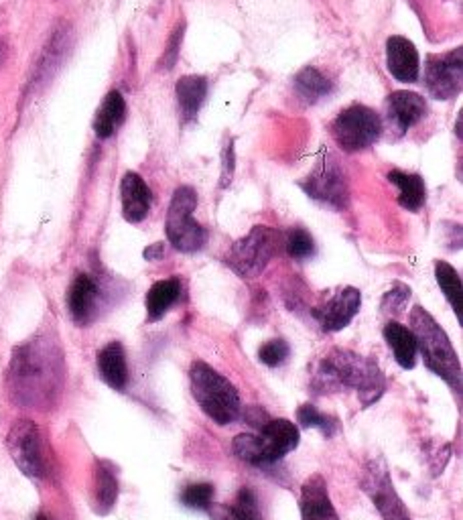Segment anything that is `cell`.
<instances>
[{
	"instance_id": "obj_23",
	"label": "cell",
	"mask_w": 463,
	"mask_h": 520,
	"mask_svg": "<svg viewBox=\"0 0 463 520\" xmlns=\"http://www.w3.org/2000/svg\"><path fill=\"white\" fill-rule=\"evenodd\" d=\"M124 114H126V102H124L122 94L116 92V90L108 92L100 110H98V114H96V118H94L96 135L100 139L112 137L118 130V126L122 124Z\"/></svg>"
},
{
	"instance_id": "obj_29",
	"label": "cell",
	"mask_w": 463,
	"mask_h": 520,
	"mask_svg": "<svg viewBox=\"0 0 463 520\" xmlns=\"http://www.w3.org/2000/svg\"><path fill=\"white\" fill-rule=\"evenodd\" d=\"M220 520H262L260 508L256 504V496L244 488L238 492L232 506H228Z\"/></svg>"
},
{
	"instance_id": "obj_18",
	"label": "cell",
	"mask_w": 463,
	"mask_h": 520,
	"mask_svg": "<svg viewBox=\"0 0 463 520\" xmlns=\"http://www.w3.org/2000/svg\"><path fill=\"white\" fill-rule=\"evenodd\" d=\"M68 305L76 323L86 325L88 321H92L98 305V285L94 283L92 277L80 275L74 281L68 295Z\"/></svg>"
},
{
	"instance_id": "obj_33",
	"label": "cell",
	"mask_w": 463,
	"mask_h": 520,
	"mask_svg": "<svg viewBox=\"0 0 463 520\" xmlns=\"http://www.w3.org/2000/svg\"><path fill=\"white\" fill-rule=\"evenodd\" d=\"M289 356V346L283 340H271L258 350V358L267 366H281Z\"/></svg>"
},
{
	"instance_id": "obj_12",
	"label": "cell",
	"mask_w": 463,
	"mask_h": 520,
	"mask_svg": "<svg viewBox=\"0 0 463 520\" xmlns=\"http://www.w3.org/2000/svg\"><path fill=\"white\" fill-rule=\"evenodd\" d=\"M360 303V291L354 287H346L338 291L332 299L325 301L321 307H317L313 313L325 332H340L356 317Z\"/></svg>"
},
{
	"instance_id": "obj_22",
	"label": "cell",
	"mask_w": 463,
	"mask_h": 520,
	"mask_svg": "<svg viewBox=\"0 0 463 520\" xmlns=\"http://www.w3.org/2000/svg\"><path fill=\"white\" fill-rule=\"evenodd\" d=\"M118 498V480L108 462H98L94 468V490L92 502L98 514H108Z\"/></svg>"
},
{
	"instance_id": "obj_20",
	"label": "cell",
	"mask_w": 463,
	"mask_h": 520,
	"mask_svg": "<svg viewBox=\"0 0 463 520\" xmlns=\"http://www.w3.org/2000/svg\"><path fill=\"white\" fill-rule=\"evenodd\" d=\"M98 370L104 382L116 390H124L128 382V366H126V354L122 344L110 342L100 354H98Z\"/></svg>"
},
{
	"instance_id": "obj_11",
	"label": "cell",
	"mask_w": 463,
	"mask_h": 520,
	"mask_svg": "<svg viewBox=\"0 0 463 520\" xmlns=\"http://www.w3.org/2000/svg\"><path fill=\"white\" fill-rule=\"evenodd\" d=\"M463 59L461 47L445 55H431L425 68V84L437 100H449L461 90Z\"/></svg>"
},
{
	"instance_id": "obj_16",
	"label": "cell",
	"mask_w": 463,
	"mask_h": 520,
	"mask_svg": "<svg viewBox=\"0 0 463 520\" xmlns=\"http://www.w3.org/2000/svg\"><path fill=\"white\" fill-rule=\"evenodd\" d=\"M258 437H260L264 449H267L271 464L285 458L289 451H293L299 445V429L295 427V423H291L287 419L269 421L260 429Z\"/></svg>"
},
{
	"instance_id": "obj_6",
	"label": "cell",
	"mask_w": 463,
	"mask_h": 520,
	"mask_svg": "<svg viewBox=\"0 0 463 520\" xmlns=\"http://www.w3.org/2000/svg\"><path fill=\"white\" fill-rule=\"evenodd\" d=\"M275 248H277V232L271 228L258 226L232 246L226 263L240 277H248V279L258 277L264 271V267L269 265V260L275 254Z\"/></svg>"
},
{
	"instance_id": "obj_8",
	"label": "cell",
	"mask_w": 463,
	"mask_h": 520,
	"mask_svg": "<svg viewBox=\"0 0 463 520\" xmlns=\"http://www.w3.org/2000/svg\"><path fill=\"white\" fill-rule=\"evenodd\" d=\"M7 447L11 451L13 462L19 466L23 474L31 478H41L45 474L41 433L33 421L29 419L17 421L9 431Z\"/></svg>"
},
{
	"instance_id": "obj_21",
	"label": "cell",
	"mask_w": 463,
	"mask_h": 520,
	"mask_svg": "<svg viewBox=\"0 0 463 520\" xmlns=\"http://www.w3.org/2000/svg\"><path fill=\"white\" fill-rule=\"evenodd\" d=\"M384 338L390 344L396 362L403 368L411 370L417 364V340L409 328H405L399 321H390L384 328Z\"/></svg>"
},
{
	"instance_id": "obj_14",
	"label": "cell",
	"mask_w": 463,
	"mask_h": 520,
	"mask_svg": "<svg viewBox=\"0 0 463 520\" xmlns=\"http://www.w3.org/2000/svg\"><path fill=\"white\" fill-rule=\"evenodd\" d=\"M122 193V214L128 222L139 224L147 218L151 208V189L137 173H126L120 183Z\"/></svg>"
},
{
	"instance_id": "obj_35",
	"label": "cell",
	"mask_w": 463,
	"mask_h": 520,
	"mask_svg": "<svg viewBox=\"0 0 463 520\" xmlns=\"http://www.w3.org/2000/svg\"><path fill=\"white\" fill-rule=\"evenodd\" d=\"M181 37H183V25H179V29H175V33H173V37H171V41H169V49H167V53H165V68H171V65L177 61Z\"/></svg>"
},
{
	"instance_id": "obj_26",
	"label": "cell",
	"mask_w": 463,
	"mask_h": 520,
	"mask_svg": "<svg viewBox=\"0 0 463 520\" xmlns=\"http://www.w3.org/2000/svg\"><path fill=\"white\" fill-rule=\"evenodd\" d=\"M332 82L327 80V76H323L319 70L315 68H307L303 70L297 78H295V90L297 94L307 102V104H313L317 102L319 98L327 96L329 92H332Z\"/></svg>"
},
{
	"instance_id": "obj_1",
	"label": "cell",
	"mask_w": 463,
	"mask_h": 520,
	"mask_svg": "<svg viewBox=\"0 0 463 520\" xmlns=\"http://www.w3.org/2000/svg\"><path fill=\"white\" fill-rule=\"evenodd\" d=\"M63 382V356L59 346L39 336L13 354L9 386L15 401L29 407H47L53 403Z\"/></svg>"
},
{
	"instance_id": "obj_17",
	"label": "cell",
	"mask_w": 463,
	"mask_h": 520,
	"mask_svg": "<svg viewBox=\"0 0 463 520\" xmlns=\"http://www.w3.org/2000/svg\"><path fill=\"white\" fill-rule=\"evenodd\" d=\"M386 108H388V116H390L392 124L399 128L401 135H405L413 124H417L425 116L427 102L423 96L403 90V92H394L388 96Z\"/></svg>"
},
{
	"instance_id": "obj_10",
	"label": "cell",
	"mask_w": 463,
	"mask_h": 520,
	"mask_svg": "<svg viewBox=\"0 0 463 520\" xmlns=\"http://www.w3.org/2000/svg\"><path fill=\"white\" fill-rule=\"evenodd\" d=\"M362 486L384 520H411L403 500L399 498V494H396L392 486L388 468L382 460H376L366 468Z\"/></svg>"
},
{
	"instance_id": "obj_38",
	"label": "cell",
	"mask_w": 463,
	"mask_h": 520,
	"mask_svg": "<svg viewBox=\"0 0 463 520\" xmlns=\"http://www.w3.org/2000/svg\"><path fill=\"white\" fill-rule=\"evenodd\" d=\"M35 520H47V516H45V514H39Z\"/></svg>"
},
{
	"instance_id": "obj_24",
	"label": "cell",
	"mask_w": 463,
	"mask_h": 520,
	"mask_svg": "<svg viewBox=\"0 0 463 520\" xmlns=\"http://www.w3.org/2000/svg\"><path fill=\"white\" fill-rule=\"evenodd\" d=\"M388 179L399 189V204L409 212H419L425 204V181L421 175L405 173V171H392Z\"/></svg>"
},
{
	"instance_id": "obj_30",
	"label": "cell",
	"mask_w": 463,
	"mask_h": 520,
	"mask_svg": "<svg viewBox=\"0 0 463 520\" xmlns=\"http://www.w3.org/2000/svg\"><path fill=\"white\" fill-rule=\"evenodd\" d=\"M214 500V486L212 484H191L183 490L181 502L187 508L195 510H208Z\"/></svg>"
},
{
	"instance_id": "obj_32",
	"label": "cell",
	"mask_w": 463,
	"mask_h": 520,
	"mask_svg": "<svg viewBox=\"0 0 463 520\" xmlns=\"http://www.w3.org/2000/svg\"><path fill=\"white\" fill-rule=\"evenodd\" d=\"M315 250V242L307 230L295 228L287 234V252L293 258H307Z\"/></svg>"
},
{
	"instance_id": "obj_27",
	"label": "cell",
	"mask_w": 463,
	"mask_h": 520,
	"mask_svg": "<svg viewBox=\"0 0 463 520\" xmlns=\"http://www.w3.org/2000/svg\"><path fill=\"white\" fill-rule=\"evenodd\" d=\"M435 277H437V283H439L441 291L445 293L447 301L455 309V315L461 317V311H463V289H461V279H459L457 271L451 265L443 263V260H439V263L435 265Z\"/></svg>"
},
{
	"instance_id": "obj_36",
	"label": "cell",
	"mask_w": 463,
	"mask_h": 520,
	"mask_svg": "<svg viewBox=\"0 0 463 520\" xmlns=\"http://www.w3.org/2000/svg\"><path fill=\"white\" fill-rule=\"evenodd\" d=\"M232 175H234V147H232V143H230L228 149L224 151V175H222V187L230 185Z\"/></svg>"
},
{
	"instance_id": "obj_5",
	"label": "cell",
	"mask_w": 463,
	"mask_h": 520,
	"mask_svg": "<svg viewBox=\"0 0 463 520\" xmlns=\"http://www.w3.org/2000/svg\"><path fill=\"white\" fill-rule=\"evenodd\" d=\"M195 206H197L195 189L183 185L173 193L171 206L167 212V226H165L167 238L177 250L187 254L204 248L208 240V232L193 220Z\"/></svg>"
},
{
	"instance_id": "obj_7",
	"label": "cell",
	"mask_w": 463,
	"mask_h": 520,
	"mask_svg": "<svg viewBox=\"0 0 463 520\" xmlns=\"http://www.w3.org/2000/svg\"><path fill=\"white\" fill-rule=\"evenodd\" d=\"M382 122L380 116L362 106L354 104L346 108L334 122V137L344 151H362L380 139Z\"/></svg>"
},
{
	"instance_id": "obj_2",
	"label": "cell",
	"mask_w": 463,
	"mask_h": 520,
	"mask_svg": "<svg viewBox=\"0 0 463 520\" xmlns=\"http://www.w3.org/2000/svg\"><path fill=\"white\" fill-rule=\"evenodd\" d=\"M411 332L417 340V350H421L425 364L439 378H443L455 393L461 390V366L457 354L443 332L441 325L421 307L417 305L411 311Z\"/></svg>"
},
{
	"instance_id": "obj_25",
	"label": "cell",
	"mask_w": 463,
	"mask_h": 520,
	"mask_svg": "<svg viewBox=\"0 0 463 520\" xmlns=\"http://www.w3.org/2000/svg\"><path fill=\"white\" fill-rule=\"evenodd\" d=\"M181 283L177 279H165L151 287L147 293V313L151 321H159L179 299Z\"/></svg>"
},
{
	"instance_id": "obj_34",
	"label": "cell",
	"mask_w": 463,
	"mask_h": 520,
	"mask_svg": "<svg viewBox=\"0 0 463 520\" xmlns=\"http://www.w3.org/2000/svg\"><path fill=\"white\" fill-rule=\"evenodd\" d=\"M409 295H411L409 287H405V285H396L388 295H384V301H382L384 311H390V313H401L403 307L407 305Z\"/></svg>"
},
{
	"instance_id": "obj_4",
	"label": "cell",
	"mask_w": 463,
	"mask_h": 520,
	"mask_svg": "<svg viewBox=\"0 0 463 520\" xmlns=\"http://www.w3.org/2000/svg\"><path fill=\"white\" fill-rule=\"evenodd\" d=\"M191 393L202 411L220 425L232 423L240 415V395L236 386L206 362H195L189 372Z\"/></svg>"
},
{
	"instance_id": "obj_13",
	"label": "cell",
	"mask_w": 463,
	"mask_h": 520,
	"mask_svg": "<svg viewBox=\"0 0 463 520\" xmlns=\"http://www.w3.org/2000/svg\"><path fill=\"white\" fill-rule=\"evenodd\" d=\"M386 65L394 80L403 84L417 82L419 78V53L407 37H390L386 41Z\"/></svg>"
},
{
	"instance_id": "obj_31",
	"label": "cell",
	"mask_w": 463,
	"mask_h": 520,
	"mask_svg": "<svg viewBox=\"0 0 463 520\" xmlns=\"http://www.w3.org/2000/svg\"><path fill=\"white\" fill-rule=\"evenodd\" d=\"M297 421L305 427V429H311V427H317L321 429L325 435H332L334 429H336V423L321 415L313 405H303L299 411H297Z\"/></svg>"
},
{
	"instance_id": "obj_37",
	"label": "cell",
	"mask_w": 463,
	"mask_h": 520,
	"mask_svg": "<svg viewBox=\"0 0 463 520\" xmlns=\"http://www.w3.org/2000/svg\"><path fill=\"white\" fill-rule=\"evenodd\" d=\"M159 256H163V244H155V246L145 250V258H149V260L159 258Z\"/></svg>"
},
{
	"instance_id": "obj_3",
	"label": "cell",
	"mask_w": 463,
	"mask_h": 520,
	"mask_svg": "<svg viewBox=\"0 0 463 520\" xmlns=\"http://www.w3.org/2000/svg\"><path fill=\"white\" fill-rule=\"evenodd\" d=\"M321 376L325 380L356 388L364 407L376 403L386 390V378L376 362L348 350L329 352L321 364Z\"/></svg>"
},
{
	"instance_id": "obj_19",
	"label": "cell",
	"mask_w": 463,
	"mask_h": 520,
	"mask_svg": "<svg viewBox=\"0 0 463 520\" xmlns=\"http://www.w3.org/2000/svg\"><path fill=\"white\" fill-rule=\"evenodd\" d=\"M179 112L183 122L195 120L197 112H200L206 96H208V82L200 76H185L175 86Z\"/></svg>"
},
{
	"instance_id": "obj_15",
	"label": "cell",
	"mask_w": 463,
	"mask_h": 520,
	"mask_svg": "<svg viewBox=\"0 0 463 520\" xmlns=\"http://www.w3.org/2000/svg\"><path fill=\"white\" fill-rule=\"evenodd\" d=\"M301 516L303 520H340L327 494V484L317 474L305 480L301 488Z\"/></svg>"
},
{
	"instance_id": "obj_9",
	"label": "cell",
	"mask_w": 463,
	"mask_h": 520,
	"mask_svg": "<svg viewBox=\"0 0 463 520\" xmlns=\"http://www.w3.org/2000/svg\"><path fill=\"white\" fill-rule=\"evenodd\" d=\"M303 189L311 195L313 200L332 206L336 210H342L348 204L346 177H344L340 165L329 157L321 159L319 167H315V171L303 183Z\"/></svg>"
},
{
	"instance_id": "obj_28",
	"label": "cell",
	"mask_w": 463,
	"mask_h": 520,
	"mask_svg": "<svg viewBox=\"0 0 463 520\" xmlns=\"http://www.w3.org/2000/svg\"><path fill=\"white\" fill-rule=\"evenodd\" d=\"M234 453L242 462H248L252 466H267L269 462V455L267 449H264L262 441L258 435H250V433H242L234 439Z\"/></svg>"
}]
</instances>
